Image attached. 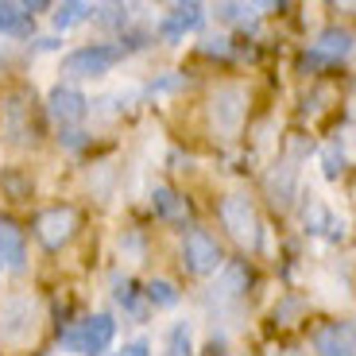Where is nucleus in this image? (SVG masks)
I'll return each mask as SVG.
<instances>
[{"label": "nucleus", "mask_w": 356, "mask_h": 356, "mask_svg": "<svg viewBox=\"0 0 356 356\" xmlns=\"http://www.w3.org/2000/svg\"><path fill=\"white\" fill-rule=\"evenodd\" d=\"M283 356H302V353H283Z\"/></svg>", "instance_id": "obj_24"}, {"label": "nucleus", "mask_w": 356, "mask_h": 356, "mask_svg": "<svg viewBox=\"0 0 356 356\" xmlns=\"http://www.w3.org/2000/svg\"><path fill=\"white\" fill-rule=\"evenodd\" d=\"M167 356H190V325H186V321H175V325H170Z\"/></svg>", "instance_id": "obj_19"}, {"label": "nucleus", "mask_w": 356, "mask_h": 356, "mask_svg": "<svg viewBox=\"0 0 356 356\" xmlns=\"http://www.w3.org/2000/svg\"><path fill=\"white\" fill-rule=\"evenodd\" d=\"M120 356H152V353H147L143 341H132V345H124V353H120Z\"/></svg>", "instance_id": "obj_23"}, {"label": "nucleus", "mask_w": 356, "mask_h": 356, "mask_svg": "<svg viewBox=\"0 0 356 356\" xmlns=\"http://www.w3.org/2000/svg\"><path fill=\"white\" fill-rule=\"evenodd\" d=\"M221 225L229 229V236L241 248H259V213L256 205H252V197L244 194H229L221 202Z\"/></svg>", "instance_id": "obj_3"}, {"label": "nucleus", "mask_w": 356, "mask_h": 356, "mask_svg": "<svg viewBox=\"0 0 356 356\" xmlns=\"http://www.w3.org/2000/svg\"><path fill=\"white\" fill-rule=\"evenodd\" d=\"M0 267H4V264H0Z\"/></svg>", "instance_id": "obj_25"}, {"label": "nucleus", "mask_w": 356, "mask_h": 356, "mask_svg": "<svg viewBox=\"0 0 356 356\" xmlns=\"http://www.w3.org/2000/svg\"><path fill=\"white\" fill-rule=\"evenodd\" d=\"M321 170H325V178H341V170H345V155H341L337 147H325V152H321Z\"/></svg>", "instance_id": "obj_21"}, {"label": "nucleus", "mask_w": 356, "mask_h": 356, "mask_svg": "<svg viewBox=\"0 0 356 356\" xmlns=\"http://www.w3.org/2000/svg\"><path fill=\"white\" fill-rule=\"evenodd\" d=\"M314 356H356V337L348 325H325L314 333Z\"/></svg>", "instance_id": "obj_11"}, {"label": "nucleus", "mask_w": 356, "mask_h": 356, "mask_svg": "<svg viewBox=\"0 0 356 356\" xmlns=\"http://www.w3.org/2000/svg\"><path fill=\"white\" fill-rule=\"evenodd\" d=\"M0 264H8L12 271H24L27 267L24 232H19V225L8 221V217H0Z\"/></svg>", "instance_id": "obj_12"}, {"label": "nucleus", "mask_w": 356, "mask_h": 356, "mask_svg": "<svg viewBox=\"0 0 356 356\" xmlns=\"http://www.w3.org/2000/svg\"><path fill=\"white\" fill-rule=\"evenodd\" d=\"M197 24H202V4H194V0H190V4H175V8L159 19V39L178 43V39L186 35V31H194Z\"/></svg>", "instance_id": "obj_10"}, {"label": "nucleus", "mask_w": 356, "mask_h": 356, "mask_svg": "<svg viewBox=\"0 0 356 356\" xmlns=\"http://www.w3.org/2000/svg\"><path fill=\"white\" fill-rule=\"evenodd\" d=\"M116 302L124 306V310H132L136 318H143V306L136 302V283L132 279H116Z\"/></svg>", "instance_id": "obj_20"}, {"label": "nucleus", "mask_w": 356, "mask_h": 356, "mask_svg": "<svg viewBox=\"0 0 356 356\" xmlns=\"http://www.w3.org/2000/svg\"><path fill=\"white\" fill-rule=\"evenodd\" d=\"M27 12H24V4H0V35H24L27 31Z\"/></svg>", "instance_id": "obj_17"}, {"label": "nucleus", "mask_w": 356, "mask_h": 356, "mask_svg": "<svg viewBox=\"0 0 356 356\" xmlns=\"http://www.w3.org/2000/svg\"><path fill=\"white\" fill-rule=\"evenodd\" d=\"M89 16H93V4H86V0H66V4H58V8H54V27H58V31H66V27L86 24Z\"/></svg>", "instance_id": "obj_16"}, {"label": "nucleus", "mask_w": 356, "mask_h": 356, "mask_svg": "<svg viewBox=\"0 0 356 356\" xmlns=\"http://www.w3.org/2000/svg\"><path fill=\"white\" fill-rule=\"evenodd\" d=\"M244 108H248V93L241 86H221L209 97V116H213V128L221 136H236L244 124Z\"/></svg>", "instance_id": "obj_6"}, {"label": "nucleus", "mask_w": 356, "mask_h": 356, "mask_svg": "<svg viewBox=\"0 0 356 356\" xmlns=\"http://www.w3.org/2000/svg\"><path fill=\"white\" fill-rule=\"evenodd\" d=\"M182 264H186L190 275H213L217 267H221V248H217V241L209 232L194 229L182 241Z\"/></svg>", "instance_id": "obj_7"}, {"label": "nucleus", "mask_w": 356, "mask_h": 356, "mask_svg": "<svg viewBox=\"0 0 356 356\" xmlns=\"http://www.w3.org/2000/svg\"><path fill=\"white\" fill-rule=\"evenodd\" d=\"M93 16L101 19V24H128V8H120V4H105V8H93Z\"/></svg>", "instance_id": "obj_22"}, {"label": "nucleus", "mask_w": 356, "mask_h": 356, "mask_svg": "<svg viewBox=\"0 0 356 356\" xmlns=\"http://www.w3.org/2000/svg\"><path fill=\"white\" fill-rule=\"evenodd\" d=\"M314 51H318L325 63H337V58H348V54L356 51V35L345 31V27H325L318 35V43H314Z\"/></svg>", "instance_id": "obj_13"}, {"label": "nucleus", "mask_w": 356, "mask_h": 356, "mask_svg": "<svg viewBox=\"0 0 356 356\" xmlns=\"http://www.w3.org/2000/svg\"><path fill=\"white\" fill-rule=\"evenodd\" d=\"M152 205H155V213H159L163 221H178V225H186V217H190L186 197L175 194L170 186H155V190H152Z\"/></svg>", "instance_id": "obj_15"}, {"label": "nucleus", "mask_w": 356, "mask_h": 356, "mask_svg": "<svg viewBox=\"0 0 356 356\" xmlns=\"http://www.w3.org/2000/svg\"><path fill=\"white\" fill-rule=\"evenodd\" d=\"M143 294H147L152 306H178V291H175V283H167V279H152Z\"/></svg>", "instance_id": "obj_18"}, {"label": "nucleus", "mask_w": 356, "mask_h": 356, "mask_svg": "<svg viewBox=\"0 0 356 356\" xmlns=\"http://www.w3.org/2000/svg\"><path fill=\"white\" fill-rule=\"evenodd\" d=\"M113 337H116V321L108 318V314H97V318H89V321H81V325H74V330H66L63 345L78 356H101L113 345Z\"/></svg>", "instance_id": "obj_5"}, {"label": "nucleus", "mask_w": 356, "mask_h": 356, "mask_svg": "<svg viewBox=\"0 0 356 356\" xmlns=\"http://www.w3.org/2000/svg\"><path fill=\"white\" fill-rule=\"evenodd\" d=\"M244 291H248V267H244V264H229L221 271V279L213 283L209 298H213V302H236Z\"/></svg>", "instance_id": "obj_14"}, {"label": "nucleus", "mask_w": 356, "mask_h": 356, "mask_svg": "<svg viewBox=\"0 0 356 356\" xmlns=\"http://www.w3.org/2000/svg\"><path fill=\"white\" fill-rule=\"evenodd\" d=\"M124 58L120 47H108V43H89V47H78L63 58V74L66 78H101L108 74L116 63Z\"/></svg>", "instance_id": "obj_4"}, {"label": "nucleus", "mask_w": 356, "mask_h": 356, "mask_svg": "<svg viewBox=\"0 0 356 356\" xmlns=\"http://www.w3.org/2000/svg\"><path fill=\"white\" fill-rule=\"evenodd\" d=\"M302 155H306V143L298 140V136H291L286 155L275 163V170L267 175V194H271V205H275V209H291L294 190H298V163H302Z\"/></svg>", "instance_id": "obj_2"}, {"label": "nucleus", "mask_w": 356, "mask_h": 356, "mask_svg": "<svg viewBox=\"0 0 356 356\" xmlns=\"http://www.w3.org/2000/svg\"><path fill=\"white\" fill-rule=\"evenodd\" d=\"M39 321H43V306L31 294H12L0 302V345H27V341L39 333Z\"/></svg>", "instance_id": "obj_1"}, {"label": "nucleus", "mask_w": 356, "mask_h": 356, "mask_svg": "<svg viewBox=\"0 0 356 356\" xmlns=\"http://www.w3.org/2000/svg\"><path fill=\"white\" fill-rule=\"evenodd\" d=\"M47 105H51V116L58 120V124H78V120H86V113H89V101L81 97L78 89H70V86L51 89Z\"/></svg>", "instance_id": "obj_9"}, {"label": "nucleus", "mask_w": 356, "mask_h": 356, "mask_svg": "<svg viewBox=\"0 0 356 356\" xmlns=\"http://www.w3.org/2000/svg\"><path fill=\"white\" fill-rule=\"evenodd\" d=\"M74 232H78V213H74L70 205H54V209L39 213V221H35V236L47 244V248H63V244H70Z\"/></svg>", "instance_id": "obj_8"}]
</instances>
